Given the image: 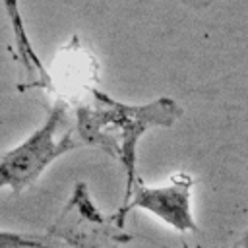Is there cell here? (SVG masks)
<instances>
[{"label":"cell","mask_w":248,"mask_h":248,"mask_svg":"<svg viewBox=\"0 0 248 248\" xmlns=\"http://www.w3.org/2000/svg\"><path fill=\"white\" fill-rule=\"evenodd\" d=\"M2 4H4L6 16H8V21H10L12 33H14L17 58L21 60V64H23L29 72H37L39 78H41L45 83H50V74H48V70L45 68V64L41 62V58H39V54L35 52V46H33V43H31V39H29V33H27L23 16H21L19 0H2Z\"/></svg>","instance_id":"obj_4"},{"label":"cell","mask_w":248,"mask_h":248,"mask_svg":"<svg viewBox=\"0 0 248 248\" xmlns=\"http://www.w3.org/2000/svg\"><path fill=\"white\" fill-rule=\"evenodd\" d=\"M78 147H81V141L76 132L74 112L68 101L58 99L45 122L0 157V190L25 192L56 159Z\"/></svg>","instance_id":"obj_2"},{"label":"cell","mask_w":248,"mask_h":248,"mask_svg":"<svg viewBox=\"0 0 248 248\" xmlns=\"http://www.w3.org/2000/svg\"><path fill=\"white\" fill-rule=\"evenodd\" d=\"M192 188L194 178L188 172H176L165 184L157 186H147L138 180L112 217L116 225L122 227L124 215L132 209H141L176 232H196L198 225L192 211Z\"/></svg>","instance_id":"obj_3"},{"label":"cell","mask_w":248,"mask_h":248,"mask_svg":"<svg viewBox=\"0 0 248 248\" xmlns=\"http://www.w3.org/2000/svg\"><path fill=\"white\" fill-rule=\"evenodd\" d=\"M0 248H62L52 234H25L0 231Z\"/></svg>","instance_id":"obj_5"},{"label":"cell","mask_w":248,"mask_h":248,"mask_svg":"<svg viewBox=\"0 0 248 248\" xmlns=\"http://www.w3.org/2000/svg\"><path fill=\"white\" fill-rule=\"evenodd\" d=\"M74 105V122L81 145H91L116 159L126 176V194L140 180L136 172L138 143L153 128H169L182 116V107L170 97L130 105L112 99L95 85L81 89ZM122 200V202H124Z\"/></svg>","instance_id":"obj_1"}]
</instances>
